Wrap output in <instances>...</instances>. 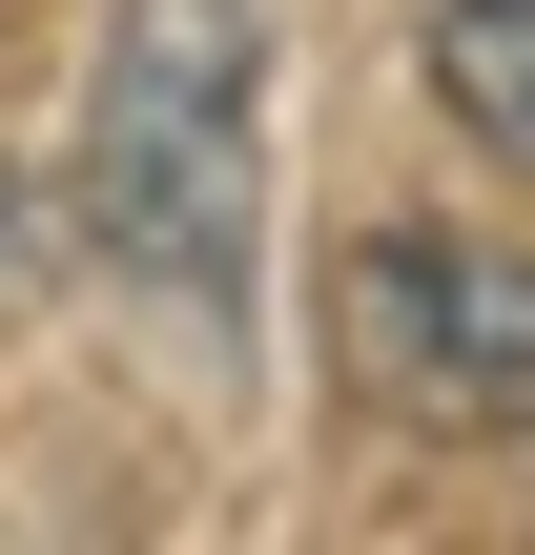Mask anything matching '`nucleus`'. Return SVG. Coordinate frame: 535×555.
I'll list each match as a JSON object with an SVG mask.
<instances>
[{
	"label": "nucleus",
	"instance_id": "1",
	"mask_svg": "<svg viewBox=\"0 0 535 555\" xmlns=\"http://www.w3.org/2000/svg\"><path fill=\"white\" fill-rule=\"evenodd\" d=\"M62 206L165 330H247V268H268V0H103Z\"/></svg>",
	"mask_w": 535,
	"mask_h": 555
},
{
	"label": "nucleus",
	"instance_id": "2",
	"mask_svg": "<svg viewBox=\"0 0 535 555\" xmlns=\"http://www.w3.org/2000/svg\"><path fill=\"white\" fill-rule=\"evenodd\" d=\"M330 350L392 433L433 453H515L535 433V247H474V227H371L330 268Z\"/></svg>",
	"mask_w": 535,
	"mask_h": 555
},
{
	"label": "nucleus",
	"instance_id": "3",
	"mask_svg": "<svg viewBox=\"0 0 535 555\" xmlns=\"http://www.w3.org/2000/svg\"><path fill=\"white\" fill-rule=\"evenodd\" d=\"M433 103L535 185V0H433Z\"/></svg>",
	"mask_w": 535,
	"mask_h": 555
},
{
	"label": "nucleus",
	"instance_id": "4",
	"mask_svg": "<svg viewBox=\"0 0 535 555\" xmlns=\"http://www.w3.org/2000/svg\"><path fill=\"white\" fill-rule=\"evenodd\" d=\"M21 268H41V185L0 165V330H21Z\"/></svg>",
	"mask_w": 535,
	"mask_h": 555
}]
</instances>
